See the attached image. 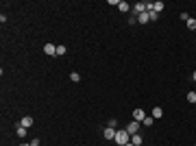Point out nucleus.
<instances>
[{"mask_svg":"<svg viewBox=\"0 0 196 146\" xmlns=\"http://www.w3.org/2000/svg\"><path fill=\"white\" fill-rule=\"evenodd\" d=\"M126 131H129V135H135V133L139 131V122H135V120H133V122H131V124L126 126Z\"/></svg>","mask_w":196,"mask_h":146,"instance_id":"obj_3","label":"nucleus"},{"mask_svg":"<svg viewBox=\"0 0 196 146\" xmlns=\"http://www.w3.org/2000/svg\"><path fill=\"white\" fill-rule=\"evenodd\" d=\"M153 11H157V13L163 11V2H153Z\"/></svg>","mask_w":196,"mask_h":146,"instance_id":"obj_16","label":"nucleus"},{"mask_svg":"<svg viewBox=\"0 0 196 146\" xmlns=\"http://www.w3.org/2000/svg\"><path fill=\"white\" fill-rule=\"evenodd\" d=\"M192 79H194V81H196V70H194V74H192Z\"/></svg>","mask_w":196,"mask_h":146,"instance_id":"obj_21","label":"nucleus"},{"mask_svg":"<svg viewBox=\"0 0 196 146\" xmlns=\"http://www.w3.org/2000/svg\"><path fill=\"white\" fill-rule=\"evenodd\" d=\"M185 98H188L190 105H196V92H188V96H185Z\"/></svg>","mask_w":196,"mask_h":146,"instance_id":"obj_10","label":"nucleus"},{"mask_svg":"<svg viewBox=\"0 0 196 146\" xmlns=\"http://www.w3.org/2000/svg\"><path fill=\"white\" fill-rule=\"evenodd\" d=\"M26 131H29V129H26V126H22V124H17V129H15V133L20 135V138H24V135H26Z\"/></svg>","mask_w":196,"mask_h":146,"instance_id":"obj_9","label":"nucleus"},{"mask_svg":"<svg viewBox=\"0 0 196 146\" xmlns=\"http://www.w3.org/2000/svg\"><path fill=\"white\" fill-rule=\"evenodd\" d=\"M118 9H120V11H122V13H126L129 9H131V7H129V2H124V0H120V5H118Z\"/></svg>","mask_w":196,"mask_h":146,"instance_id":"obj_11","label":"nucleus"},{"mask_svg":"<svg viewBox=\"0 0 196 146\" xmlns=\"http://www.w3.org/2000/svg\"><path fill=\"white\" fill-rule=\"evenodd\" d=\"M144 118H146V111H144V109H133V120H135V122L142 124Z\"/></svg>","mask_w":196,"mask_h":146,"instance_id":"obj_2","label":"nucleus"},{"mask_svg":"<svg viewBox=\"0 0 196 146\" xmlns=\"http://www.w3.org/2000/svg\"><path fill=\"white\" fill-rule=\"evenodd\" d=\"M129 140H131V135H129V131H126V129H118V131H116V138H114V142H116L118 146H124V144H129Z\"/></svg>","mask_w":196,"mask_h":146,"instance_id":"obj_1","label":"nucleus"},{"mask_svg":"<svg viewBox=\"0 0 196 146\" xmlns=\"http://www.w3.org/2000/svg\"><path fill=\"white\" fill-rule=\"evenodd\" d=\"M146 22H151V17H148V11L137 15V24H146Z\"/></svg>","mask_w":196,"mask_h":146,"instance_id":"obj_6","label":"nucleus"},{"mask_svg":"<svg viewBox=\"0 0 196 146\" xmlns=\"http://www.w3.org/2000/svg\"><path fill=\"white\" fill-rule=\"evenodd\" d=\"M148 17H151V22H157V17H159V13L151 9V11H148Z\"/></svg>","mask_w":196,"mask_h":146,"instance_id":"obj_17","label":"nucleus"},{"mask_svg":"<svg viewBox=\"0 0 196 146\" xmlns=\"http://www.w3.org/2000/svg\"><path fill=\"white\" fill-rule=\"evenodd\" d=\"M31 146H39V138H35V140L31 142Z\"/></svg>","mask_w":196,"mask_h":146,"instance_id":"obj_20","label":"nucleus"},{"mask_svg":"<svg viewBox=\"0 0 196 146\" xmlns=\"http://www.w3.org/2000/svg\"><path fill=\"white\" fill-rule=\"evenodd\" d=\"M57 54H59V57H61V54H65V46H61V44H59V46H57Z\"/></svg>","mask_w":196,"mask_h":146,"instance_id":"obj_18","label":"nucleus"},{"mask_svg":"<svg viewBox=\"0 0 196 146\" xmlns=\"http://www.w3.org/2000/svg\"><path fill=\"white\" fill-rule=\"evenodd\" d=\"M124 146H135V144H131V142H129V144H124Z\"/></svg>","mask_w":196,"mask_h":146,"instance_id":"obj_22","label":"nucleus"},{"mask_svg":"<svg viewBox=\"0 0 196 146\" xmlns=\"http://www.w3.org/2000/svg\"><path fill=\"white\" fill-rule=\"evenodd\" d=\"M153 122H155V118H153V116H146L142 124H144V126H153Z\"/></svg>","mask_w":196,"mask_h":146,"instance_id":"obj_13","label":"nucleus"},{"mask_svg":"<svg viewBox=\"0 0 196 146\" xmlns=\"http://www.w3.org/2000/svg\"><path fill=\"white\" fill-rule=\"evenodd\" d=\"M131 144H135V146H139V144H142V135H139V133H135V135H131Z\"/></svg>","mask_w":196,"mask_h":146,"instance_id":"obj_8","label":"nucleus"},{"mask_svg":"<svg viewBox=\"0 0 196 146\" xmlns=\"http://www.w3.org/2000/svg\"><path fill=\"white\" fill-rule=\"evenodd\" d=\"M20 124H22V126H26V129H29V126H33V118H31V116H24Z\"/></svg>","mask_w":196,"mask_h":146,"instance_id":"obj_7","label":"nucleus"},{"mask_svg":"<svg viewBox=\"0 0 196 146\" xmlns=\"http://www.w3.org/2000/svg\"><path fill=\"white\" fill-rule=\"evenodd\" d=\"M181 20H183V22H188V20H190V13H185V11H183V13H181Z\"/></svg>","mask_w":196,"mask_h":146,"instance_id":"obj_19","label":"nucleus"},{"mask_svg":"<svg viewBox=\"0 0 196 146\" xmlns=\"http://www.w3.org/2000/svg\"><path fill=\"white\" fill-rule=\"evenodd\" d=\"M188 29L190 31H196V17H190V20H188Z\"/></svg>","mask_w":196,"mask_h":146,"instance_id":"obj_14","label":"nucleus"},{"mask_svg":"<svg viewBox=\"0 0 196 146\" xmlns=\"http://www.w3.org/2000/svg\"><path fill=\"white\" fill-rule=\"evenodd\" d=\"M102 135H105V140H114V138H116V129H111V126H107V129L102 131Z\"/></svg>","mask_w":196,"mask_h":146,"instance_id":"obj_4","label":"nucleus"},{"mask_svg":"<svg viewBox=\"0 0 196 146\" xmlns=\"http://www.w3.org/2000/svg\"><path fill=\"white\" fill-rule=\"evenodd\" d=\"M44 52H46V54H57V46H54V44H46V46H44Z\"/></svg>","mask_w":196,"mask_h":146,"instance_id":"obj_5","label":"nucleus"},{"mask_svg":"<svg viewBox=\"0 0 196 146\" xmlns=\"http://www.w3.org/2000/svg\"><path fill=\"white\" fill-rule=\"evenodd\" d=\"M151 116L155 118V120H157V118H161V116H163V111H161V107H155V109H153V113H151Z\"/></svg>","mask_w":196,"mask_h":146,"instance_id":"obj_12","label":"nucleus"},{"mask_svg":"<svg viewBox=\"0 0 196 146\" xmlns=\"http://www.w3.org/2000/svg\"><path fill=\"white\" fill-rule=\"evenodd\" d=\"M70 81H72V83H79V81H81V74H79V72H72V74H70Z\"/></svg>","mask_w":196,"mask_h":146,"instance_id":"obj_15","label":"nucleus"},{"mask_svg":"<svg viewBox=\"0 0 196 146\" xmlns=\"http://www.w3.org/2000/svg\"><path fill=\"white\" fill-rule=\"evenodd\" d=\"M22 146H31V144H22Z\"/></svg>","mask_w":196,"mask_h":146,"instance_id":"obj_23","label":"nucleus"}]
</instances>
